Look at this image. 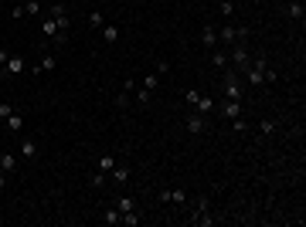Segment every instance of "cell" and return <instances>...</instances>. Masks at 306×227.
Segmentation results:
<instances>
[{"label":"cell","mask_w":306,"mask_h":227,"mask_svg":"<svg viewBox=\"0 0 306 227\" xmlns=\"http://www.w3.org/2000/svg\"><path fill=\"white\" fill-rule=\"evenodd\" d=\"M286 14H289L293 20H300V24H303V17H306V7H303V0H289V7H286Z\"/></svg>","instance_id":"9"},{"label":"cell","mask_w":306,"mask_h":227,"mask_svg":"<svg viewBox=\"0 0 306 227\" xmlns=\"http://www.w3.org/2000/svg\"><path fill=\"white\" fill-rule=\"evenodd\" d=\"M21 72H24V58L21 55H10L7 65H3V78H14V75H21Z\"/></svg>","instance_id":"7"},{"label":"cell","mask_w":306,"mask_h":227,"mask_svg":"<svg viewBox=\"0 0 306 227\" xmlns=\"http://www.w3.org/2000/svg\"><path fill=\"white\" fill-rule=\"evenodd\" d=\"M112 102H116V105H119V109H130V102H133V95H130V92H123V88H119V95H116V98H112Z\"/></svg>","instance_id":"29"},{"label":"cell","mask_w":306,"mask_h":227,"mask_svg":"<svg viewBox=\"0 0 306 227\" xmlns=\"http://www.w3.org/2000/svg\"><path fill=\"white\" fill-rule=\"evenodd\" d=\"M119 224L136 227V224H140V210H130V214H123V217H119Z\"/></svg>","instance_id":"27"},{"label":"cell","mask_w":306,"mask_h":227,"mask_svg":"<svg viewBox=\"0 0 306 227\" xmlns=\"http://www.w3.org/2000/svg\"><path fill=\"white\" fill-rule=\"evenodd\" d=\"M0 190H7V173L0 170Z\"/></svg>","instance_id":"38"},{"label":"cell","mask_w":306,"mask_h":227,"mask_svg":"<svg viewBox=\"0 0 306 227\" xmlns=\"http://www.w3.org/2000/svg\"><path fill=\"white\" fill-rule=\"evenodd\" d=\"M38 156H41V143H38V139H31V136H24V139H21V159L34 163Z\"/></svg>","instance_id":"5"},{"label":"cell","mask_w":306,"mask_h":227,"mask_svg":"<svg viewBox=\"0 0 306 227\" xmlns=\"http://www.w3.org/2000/svg\"><path fill=\"white\" fill-rule=\"evenodd\" d=\"M211 65H215L218 72H225V68H228V51H218V48H215V51H211Z\"/></svg>","instance_id":"11"},{"label":"cell","mask_w":306,"mask_h":227,"mask_svg":"<svg viewBox=\"0 0 306 227\" xmlns=\"http://www.w3.org/2000/svg\"><path fill=\"white\" fill-rule=\"evenodd\" d=\"M0 170L10 176V173L17 170V156H14V152H3V156H0Z\"/></svg>","instance_id":"14"},{"label":"cell","mask_w":306,"mask_h":227,"mask_svg":"<svg viewBox=\"0 0 306 227\" xmlns=\"http://www.w3.org/2000/svg\"><path fill=\"white\" fill-rule=\"evenodd\" d=\"M265 65H269V61H265V58H259V61H252V65L241 72V75L248 78V85H252V88H262V85H265V81H262V68H265Z\"/></svg>","instance_id":"3"},{"label":"cell","mask_w":306,"mask_h":227,"mask_svg":"<svg viewBox=\"0 0 306 227\" xmlns=\"http://www.w3.org/2000/svg\"><path fill=\"white\" fill-rule=\"evenodd\" d=\"M228 65L235 68V72H238V75H241V72H245V68L252 65L248 44H241V41H238V44H231V48H228Z\"/></svg>","instance_id":"1"},{"label":"cell","mask_w":306,"mask_h":227,"mask_svg":"<svg viewBox=\"0 0 306 227\" xmlns=\"http://www.w3.org/2000/svg\"><path fill=\"white\" fill-rule=\"evenodd\" d=\"M201 44H204L208 51L218 48V27H215V24H204V27H201Z\"/></svg>","instance_id":"6"},{"label":"cell","mask_w":306,"mask_h":227,"mask_svg":"<svg viewBox=\"0 0 306 227\" xmlns=\"http://www.w3.org/2000/svg\"><path fill=\"white\" fill-rule=\"evenodd\" d=\"M276 129H279V126H276V119H262V122H259V132H262V136H272Z\"/></svg>","instance_id":"26"},{"label":"cell","mask_w":306,"mask_h":227,"mask_svg":"<svg viewBox=\"0 0 306 227\" xmlns=\"http://www.w3.org/2000/svg\"><path fill=\"white\" fill-rule=\"evenodd\" d=\"M197 98H201V92H197V88H191V92H184V102H187L191 109L197 105Z\"/></svg>","instance_id":"31"},{"label":"cell","mask_w":306,"mask_h":227,"mask_svg":"<svg viewBox=\"0 0 306 227\" xmlns=\"http://www.w3.org/2000/svg\"><path fill=\"white\" fill-rule=\"evenodd\" d=\"M231 129L241 136V132H248V122H245V115H238V119H231Z\"/></svg>","instance_id":"30"},{"label":"cell","mask_w":306,"mask_h":227,"mask_svg":"<svg viewBox=\"0 0 306 227\" xmlns=\"http://www.w3.org/2000/svg\"><path fill=\"white\" fill-rule=\"evenodd\" d=\"M218 41H221L225 48L238 44V38H235V24H221V27H218Z\"/></svg>","instance_id":"8"},{"label":"cell","mask_w":306,"mask_h":227,"mask_svg":"<svg viewBox=\"0 0 306 227\" xmlns=\"http://www.w3.org/2000/svg\"><path fill=\"white\" fill-rule=\"evenodd\" d=\"M41 14V0H27L24 3V17H38Z\"/></svg>","instance_id":"24"},{"label":"cell","mask_w":306,"mask_h":227,"mask_svg":"<svg viewBox=\"0 0 306 227\" xmlns=\"http://www.w3.org/2000/svg\"><path fill=\"white\" fill-rule=\"evenodd\" d=\"M194 112H201V115H211V112H215V98L201 95V98H197V105H194Z\"/></svg>","instance_id":"12"},{"label":"cell","mask_w":306,"mask_h":227,"mask_svg":"<svg viewBox=\"0 0 306 227\" xmlns=\"http://www.w3.org/2000/svg\"><path fill=\"white\" fill-rule=\"evenodd\" d=\"M88 27H99V31L106 27V17H102V10H92V14H88Z\"/></svg>","instance_id":"25"},{"label":"cell","mask_w":306,"mask_h":227,"mask_svg":"<svg viewBox=\"0 0 306 227\" xmlns=\"http://www.w3.org/2000/svg\"><path fill=\"white\" fill-rule=\"evenodd\" d=\"M92 187H106V173H102V170L92 173Z\"/></svg>","instance_id":"32"},{"label":"cell","mask_w":306,"mask_h":227,"mask_svg":"<svg viewBox=\"0 0 306 227\" xmlns=\"http://www.w3.org/2000/svg\"><path fill=\"white\" fill-rule=\"evenodd\" d=\"M102 41H106V44H116V41H119V27L106 24V27H102Z\"/></svg>","instance_id":"16"},{"label":"cell","mask_w":306,"mask_h":227,"mask_svg":"<svg viewBox=\"0 0 306 227\" xmlns=\"http://www.w3.org/2000/svg\"><path fill=\"white\" fill-rule=\"evenodd\" d=\"M167 72H170V61H167V58H163V61H156V75H167Z\"/></svg>","instance_id":"34"},{"label":"cell","mask_w":306,"mask_h":227,"mask_svg":"<svg viewBox=\"0 0 306 227\" xmlns=\"http://www.w3.org/2000/svg\"><path fill=\"white\" fill-rule=\"evenodd\" d=\"M7 58H10V51H7V48H0V65H7Z\"/></svg>","instance_id":"37"},{"label":"cell","mask_w":306,"mask_h":227,"mask_svg":"<svg viewBox=\"0 0 306 227\" xmlns=\"http://www.w3.org/2000/svg\"><path fill=\"white\" fill-rule=\"evenodd\" d=\"M10 112H14V105H7V102H0V119H7Z\"/></svg>","instance_id":"36"},{"label":"cell","mask_w":306,"mask_h":227,"mask_svg":"<svg viewBox=\"0 0 306 227\" xmlns=\"http://www.w3.org/2000/svg\"><path fill=\"white\" fill-rule=\"evenodd\" d=\"M3 122H7V129H10V132H21V129H24V115H21V112H10Z\"/></svg>","instance_id":"13"},{"label":"cell","mask_w":306,"mask_h":227,"mask_svg":"<svg viewBox=\"0 0 306 227\" xmlns=\"http://www.w3.org/2000/svg\"><path fill=\"white\" fill-rule=\"evenodd\" d=\"M252 3H262V0H252Z\"/></svg>","instance_id":"39"},{"label":"cell","mask_w":306,"mask_h":227,"mask_svg":"<svg viewBox=\"0 0 306 227\" xmlns=\"http://www.w3.org/2000/svg\"><path fill=\"white\" fill-rule=\"evenodd\" d=\"M140 85H143V88H150V92H153V88L160 85V75H156V72H150V75H143V78H140Z\"/></svg>","instance_id":"28"},{"label":"cell","mask_w":306,"mask_h":227,"mask_svg":"<svg viewBox=\"0 0 306 227\" xmlns=\"http://www.w3.org/2000/svg\"><path fill=\"white\" fill-rule=\"evenodd\" d=\"M218 10H221V17H225V20H231V17H235V3H231V0H218Z\"/></svg>","instance_id":"23"},{"label":"cell","mask_w":306,"mask_h":227,"mask_svg":"<svg viewBox=\"0 0 306 227\" xmlns=\"http://www.w3.org/2000/svg\"><path fill=\"white\" fill-rule=\"evenodd\" d=\"M187 190H167V204H187Z\"/></svg>","instance_id":"18"},{"label":"cell","mask_w":306,"mask_h":227,"mask_svg":"<svg viewBox=\"0 0 306 227\" xmlns=\"http://www.w3.org/2000/svg\"><path fill=\"white\" fill-rule=\"evenodd\" d=\"M109 173H112V180H116V183H126V180H130V166H112Z\"/></svg>","instance_id":"21"},{"label":"cell","mask_w":306,"mask_h":227,"mask_svg":"<svg viewBox=\"0 0 306 227\" xmlns=\"http://www.w3.org/2000/svg\"><path fill=\"white\" fill-rule=\"evenodd\" d=\"M119 217H123V214H119L116 207H106V210H102V224H119Z\"/></svg>","instance_id":"22"},{"label":"cell","mask_w":306,"mask_h":227,"mask_svg":"<svg viewBox=\"0 0 306 227\" xmlns=\"http://www.w3.org/2000/svg\"><path fill=\"white\" fill-rule=\"evenodd\" d=\"M136 85H140L136 78H126V81H123V92H130V95H133V92H136Z\"/></svg>","instance_id":"33"},{"label":"cell","mask_w":306,"mask_h":227,"mask_svg":"<svg viewBox=\"0 0 306 227\" xmlns=\"http://www.w3.org/2000/svg\"><path fill=\"white\" fill-rule=\"evenodd\" d=\"M215 109H218V115H225V119H238V115L245 112L241 98H221V102H215Z\"/></svg>","instance_id":"2"},{"label":"cell","mask_w":306,"mask_h":227,"mask_svg":"<svg viewBox=\"0 0 306 227\" xmlns=\"http://www.w3.org/2000/svg\"><path fill=\"white\" fill-rule=\"evenodd\" d=\"M116 210H119V214H130V210H136V200H133V197H119V200H116Z\"/></svg>","instance_id":"19"},{"label":"cell","mask_w":306,"mask_h":227,"mask_svg":"<svg viewBox=\"0 0 306 227\" xmlns=\"http://www.w3.org/2000/svg\"><path fill=\"white\" fill-rule=\"evenodd\" d=\"M10 17H14V20H21V17H24V3H17V7L10 10Z\"/></svg>","instance_id":"35"},{"label":"cell","mask_w":306,"mask_h":227,"mask_svg":"<svg viewBox=\"0 0 306 227\" xmlns=\"http://www.w3.org/2000/svg\"><path fill=\"white\" fill-rule=\"evenodd\" d=\"M112 166H116V159H112V156H109V152H106V156H99V159H95V170H102V173H106V176H109V170H112Z\"/></svg>","instance_id":"17"},{"label":"cell","mask_w":306,"mask_h":227,"mask_svg":"<svg viewBox=\"0 0 306 227\" xmlns=\"http://www.w3.org/2000/svg\"><path fill=\"white\" fill-rule=\"evenodd\" d=\"M187 221H191L194 227H211V224H215V214H211V210H204V214H191Z\"/></svg>","instance_id":"10"},{"label":"cell","mask_w":306,"mask_h":227,"mask_svg":"<svg viewBox=\"0 0 306 227\" xmlns=\"http://www.w3.org/2000/svg\"><path fill=\"white\" fill-rule=\"evenodd\" d=\"M51 68H55V55H44V58L38 61V68H34V72H38V75H44V72H51Z\"/></svg>","instance_id":"20"},{"label":"cell","mask_w":306,"mask_h":227,"mask_svg":"<svg viewBox=\"0 0 306 227\" xmlns=\"http://www.w3.org/2000/svg\"><path fill=\"white\" fill-rule=\"evenodd\" d=\"M133 98H136V105H150V102H153V92H150V88H143V85H136Z\"/></svg>","instance_id":"15"},{"label":"cell","mask_w":306,"mask_h":227,"mask_svg":"<svg viewBox=\"0 0 306 227\" xmlns=\"http://www.w3.org/2000/svg\"><path fill=\"white\" fill-rule=\"evenodd\" d=\"M184 126H187V132H191V136H204V132H208V115H201V112H194V109H191V115H187V122H184Z\"/></svg>","instance_id":"4"}]
</instances>
